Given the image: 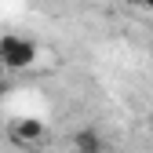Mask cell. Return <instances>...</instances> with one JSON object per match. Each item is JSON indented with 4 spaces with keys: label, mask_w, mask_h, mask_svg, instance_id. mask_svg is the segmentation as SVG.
Wrapping results in <instances>:
<instances>
[{
    "label": "cell",
    "mask_w": 153,
    "mask_h": 153,
    "mask_svg": "<svg viewBox=\"0 0 153 153\" xmlns=\"http://www.w3.org/2000/svg\"><path fill=\"white\" fill-rule=\"evenodd\" d=\"M0 62L7 66V73L18 69H29L36 62V44L29 36H18V33H4L0 36Z\"/></svg>",
    "instance_id": "6da1fadb"
},
{
    "label": "cell",
    "mask_w": 153,
    "mask_h": 153,
    "mask_svg": "<svg viewBox=\"0 0 153 153\" xmlns=\"http://www.w3.org/2000/svg\"><path fill=\"white\" fill-rule=\"evenodd\" d=\"M44 135H48V131H44V124L40 120H29V117H22V120H15L11 124V142L15 146H40L44 142Z\"/></svg>",
    "instance_id": "7a4b0ae2"
},
{
    "label": "cell",
    "mask_w": 153,
    "mask_h": 153,
    "mask_svg": "<svg viewBox=\"0 0 153 153\" xmlns=\"http://www.w3.org/2000/svg\"><path fill=\"white\" fill-rule=\"evenodd\" d=\"M73 153H106V139L95 128H76L73 131Z\"/></svg>",
    "instance_id": "3957f363"
},
{
    "label": "cell",
    "mask_w": 153,
    "mask_h": 153,
    "mask_svg": "<svg viewBox=\"0 0 153 153\" xmlns=\"http://www.w3.org/2000/svg\"><path fill=\"white\" fill-rule=\"evenodd\" d=\"M128 4H135V7H146V11H153V0H128Z\"/></svg>",
    "instance_id": "277c9868"
},
{
    "label": "cell",
    "mask_w": 153,
    "mask_h": 153,
    "mask_svg": "<svg viewBox=\"0 0 153 153\" xmlns=\"http://www.w3.org/2000/svg\"><path fill=\"white\" fill-rule=\"evenodd\" d=\"M4 73H7V66H4V62H0V80H4Z\"/></svg>",
    "instance_id": "5b68a950"
},
{
    "label": "cell",
    "mask_w": 153,
    "mask_h": 153,
    "mask_svg": "<svg viewBox=\"0 0 153 153\" xmlns=\"http://www.w3.org/2000/svg\"><path fill=\"white\" fill-rule=\"evenodd\" d=\"M0 99H4V80H0Z\"/></svg>",
    "instance_id": "8992f818"
}]
</instances>
